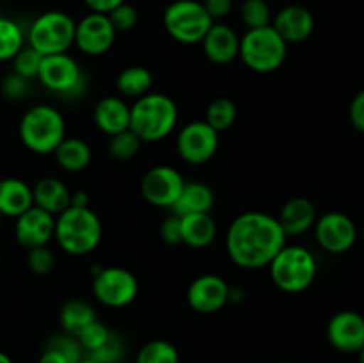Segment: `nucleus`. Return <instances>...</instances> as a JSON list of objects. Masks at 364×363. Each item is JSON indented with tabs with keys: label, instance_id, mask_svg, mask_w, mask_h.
Returning a JSON list of instances; mask_svg holds the SVG:
<instances>
[{
	"label": "nucleus",
	"instance_id": "2",
	"mask_svg": "<svg viewBox=\"0 0 364 363\" xmlns=\"http://www.w3.org/2000/svg\"><path fill=\"white\" fill-rule=\"evenodd\" d=\"M102 221L91 206H68L55 217L53 238L64 253L84 256L95 251L102 242Z\"/></svg>",
	"mask_w": 364,
	"mask_h": 363
},
{
	"label": "nucleus",
	"instance_id": "15",
	"mask_svg": "<svg viewBox=\"0 0 364 363\" xmlns=\"http://www.w3.org/2000/svg\"><path fill=\"white\" fill-rule=\"evenodd\" d=\"M187 301L194 312L203 315L217 313L230 302V285L217 274H203L188 285Z\"/></svg>",
	"mask_w": 364,
	"mask_h": 363
},
{
	"label": "nucleus",
	"instance_id": "46",
	"mask_svg": "<svg viewBox=\"0 0 364 363\" xmlns=\"http://www.w3.org/2000/svg\"><path fill=\"white\" fill-rule=\"evenodd\" d=\"M70 206H89L87 192H84V191L71 192V205Z\"/></svg>",
	"mask_w": 364,
	"mask_h": 363
},
{
	"label": "nucleus",
	"instance_id": "6",
	"mask_svg": "<svg viewBox=\"0 0 364 363\" xmlns=\"http://www.w3.org/2000/svg\"><path fill=\"white\" fill-rule=\"evenodd\" d=\"M288 43L281 38L272 25L259 28H247L240 38L242 63L256 73H272L287 60Z\"/></svg>",
	"mask_w": 364,
	"mask_h": 363
},
{
	"label": "nucleus",
	"instance_id": "13",
	"mask_svg": "<svg viewBox=\"0 0 364 363\" xmlns=\"http://www.w3.org/2000/svg\"><path fill=\"white\" fill-rule=\"evenodd\" d=\"M315 237L320 248L333 255H341L354 248L358 241L355 223L343 212H327L315 223Z\"/></svg>",
	"mask_w": 364,
	"mask_h": 363
},
{
	"label": "nucleus",
	"instance_id": "49",
	"mask_svg": "<svg viewBox=\"0 0 364 363\" xmlns=\"http://www.w3.org/2000/svg\"><path fill=\"white\" fill-rule=\"evenodd\" d=\"M358 354H359V363H364V345L361 347V351L358 352Z\"/></svg>",
	"mask_w": 364,
	"mask_h": 363
},
{
	"label": "nucleus",
	"instance_id": "19",
	"mask_svg": "<svg viewBox=\"0 0 364 363\" xmlns=\"http://www.w3.org/2000/svg\"><path fill=\"white\" fill-rule=\"evenodd\" d=\"M206 59L213 64L233 63L240 52V38L237 32L224 23H213L201 41Z\"/></svg>",
	"mask_w": 364,
	"mask_h": 363
},
{
	"label": "nucleus",
	"instance_id": "37",
	"mask_svg": "<svg viewBox=\"0 0 364 363\" xmlns=\"http://www.w3.org/2000/svg\"><path fill=\"white\" fill-rule=\"evenodd\" d=\"M27 265L31 273L36 276H46L55 267V255L48 246H39V248L28 249L27 255Z\"/></svg>",
	"mask_w": 364,
	"mask_h": 363
},
{
	"label": "nucleus",
	"instance_id": "20",
	"mask_svg": "<svg viewBox=\"0 0 364 363\" xmlns=\"http://www.w3.org/2000/svg\"><path fill=\"white\" fill-rule=\"evenodd\" d=\"M281 228H283L287 237H299L306 231L311 230L316 223L315 205L308 198H291L281 206L279 216H277Z\"/></svg>",
	"mask_w": 364,
	"mask_h": 363
},
{
	"label": "nucleus",
	"instance_id": "29",
	"mask_svg": "<svg viewBox=\"0 0 364 363\" xmlns=\"http://www.w3.org/2000/svg\"><path fill=\"white\" fill-rule=\"evenodd\" d=\"M238 116L237 103L231 98H226V96H220V98H215L210 102V105L206 107L205 121L220 134L224 130H230L235 125Z\"/></svg>",
	"mask_w": 364,
	"mask_h": 363
},
{
	"label": "nucleus",
	"instance_id": "11",
	"mask_svg": "<svg viewBox=\"0 0 364 363\" xmlns=\"http://www.w3.org/2000/svg\"><path fill=\"white\" fill-rule=\"evenodd\" d=\"M219 148V132L213 130L205 120L191 121L176 137V152L181 160L192 166L210 162Z\"/></svg>",
	"mask_w": 364,
	"mask_h": 363
},
{
	"label": "nucleus",
	"instance_id": "10",
	"mask_svg": "<svg viewBox=\"0 0 364 363\" xmlns=\"http://www.w3.org/2000/svg\"><path fill=\"white\" fill-rule=\"evenodd\" d=\"M92 294L109 308H124L139 295V281L124 267H105L92 278Z\"/></svg>",
	"mask_w": 364,
	"mask_h": 363
},
{
	"label": "nucleus",
	"instance_id": "14",
	"mask_svg": "<svg viewBox=\"0 0 364 363\" xmlns=\"http://www.w3.org/2000/svg\"><path fill=\"white\" fill-rule=\"evenodd\" d=\"M116 28L110 23L109 14L89 13L77 21L75 27V45L82 53L98 57L109 52L116 41Z\"/></svg>",
	"mask_w": 364,
	"mask_h": 363
},
{
	"label": "nucleus",
	"instance_id": "33",
	"mask_svg": "<svg viewBox=\"0 0 364 363\" xmlns=\"http://www.w3.org/2000/svg\"><path fill=\"white\" fill-rule=\"evenodd\" d=\"M240 18L247 28H259L270 25L272 13L267 0H244L240 6Z\"/></svg>",
	"mask_w": 364,
	"mask_h": 363
},
{
	"label": "nucleus",
	"instance_id": "8",
	"mask_svg": "<svg viewBox=\"0 0 364 363\" xmlns=\"http://www.w3.org/2000/svg\"><path fill=\"white\" fill-rule=\"evenodd\" d=\"M215 21L198 0H174L164 13V27L174 41L198 45Z\"/></svg>",
	"mask_w": 364,
	"mask_h": 363
},
{
	"label": "nucleus",
	"instance_id": "25",
	"mask_svg": "<svg viewBox=\"0 0 364 363\" xmlns=\"http://www.w3.org/2000/svg\"><path fill=\"white\" fill-rule=\"evenodd\" d=\"M215 205V196L210 185L203 182H185L183 191L173 206L174 216H188V214H210Z\"/></svg>",
	"mask_w": 364,
	"mask_h": 363
},
{
	"label": "nucleus",
	"instance_id": "9",
	"mask_svg": "<svg viewBox=\"0 0 364 363\" xmlns=\"http://www.w3.org/2000/svg\"><path fill=\"white\" fill-rule=\"evenodd\" d=\"M43 88L64 98H75L85 89V75L80 64L68 53L45 56L38 73Z\"/></svg>",
	"mask_w": 364,
	"mask_h": 363
},
{
	"label": "nucleus",
	"instance_id": "48",
	"mask_svg": "<svg viewBox=\"0 0 364 363\" xmlns=\"http://www.w3.org/2000/svg\"><path fill=\"white\" fill-rule=\"evenodd\" d=\"M77 363H98V362H96V359H92V358H89V356H84V358H82L80 362H77Z\"/></svg>",
	"mask_w": 364,
	"mask_h": 363
},
{
	"label": "nucleus",
	"instance_id": "40",
	"mask_svg": "<svg viewBox=\"0 0 364 363\" xmlns=\"http://www.w3.org/2000/svg\"><path fill=\"white\" fill-rule=\"evenodd\" d=\"M31 80L20 77L13 71V73L6 75L2 78V84H0V91H2L4 98L11 100V102H18V100L25 98L28 93V88H31Z\"/></svg>",
	"mask_w": 364,
	"mask_h": 363
},
{
	"label": "nucleus",
	"instance_id": "17",
	"mask_svg": "<svg viewBox=\"0 0 364 363\" xmlns=\"http://www.w3.org/2000/svg\"><path fill=\"white\" fill-rule=\"evenodd\" d=\"M55 233V216L39 206H31L27 212L16 217L14 237L23 248L32 249L39 246H48Z\"/></svg>",
	"mask_w": 364,
	"mask_h": 363
},
{
	"label": "nucleus",
	"instance_id": "24",
	"mask_svg": "<svg viewBox=\"0 0 364 363\" xmlns=\"http://www.w3.org/2000/svg\"><path fill=\"white\" fill-rule=\"evenodd\" d=\"M181 244L188 248H208L217 237V224L210 214H188L180 217Z\"/></svg>",
	"mask_w": 364,
	"mask_h": 363
},
{
	"label": "nucleus",
	"instance_id": "43",
	"mask_svg": "<svg viewBox=\"0 0 364 363\" xmlns=\"http://www.w3.org/2000/svg\"><path fill=\"white\" fill-rule=\"evenodd\" d=\"M201 4L213 21L228 16L233 9V0H203Z\"/></svg>",
	"mask_w": 364,
	"mask_h": 363
},
{
	"label": "nucleus",
	"instance_id": "34",
	"mask_svg": "<svg viewBox=\"0 0 364 363\" xmlns=\"http://www.w3.org/2000/svg\"><path fill=\"white\" fill-rule=\"evenodd\" d=\"M43 56L39 52H36L32 46L25 45L20 52L14 56L13 59V71L20 77L32 80V78H38L39 68H41Z\"/></svg>",
	"mask_w": 364,
	"mask_h": 363
},
{
	"label": "nucleus",
	"instance_id": "51",
	"mask_svg": "<svg viewBox=\"0 0 364 363\" xmlns=\"http://www.w3.org/2000/svg\"><path fill=\"white\" fill-rule=\"evenodd\" d=\"M0 219H2V216H0Z\"/></svg>",
	"mask_w": 364,
	"mask_h": 363
},
{
	"label": "nucleus",
	"instance_id": "26",
	"mask_svg": "<svg viewBox=\"0 0 364 363\" xmlns=\"http://www.w3.org/2000/svg\"><path fill=\"white\" fill-rule=\"evenodd\" d=\"M55 162L68 173H80L91 164L92 152L87 142L80 137H64L53 152Z\"/></svg>",
	"mask_w": 364,
	"mask_h": 363
},
{
	"label": "nucleus",
	"instance_id": "36",
	"mask_svg": "<svg viewBox=\"0 0 364 363\" xmlns=\"http://www.w3.org/2000/svg\"><path fill=\"white\" fill-rule=\"evenodd\" d=\"M46 347L53 349V351H57L59 354H63L70 363L80 362V359L85 356L78 338L70 333H60V335H55V337H52L48 340V344H46Z\"/></svg>",
	"mask_w": 364,
	"mask_h": 363
},
{
	"label": "nucleus",
	"instance_id": "45",
	"mask_svg": "<svg viewBox=\"0 0 364 363\" xmlns=\"http://www.w3.org/2000/svg\"><path fill=\"white\" fill-rule=\"evenodd\" d=\"M38 363H70L66 358H64L63 354H59L57 351H53V349H48L46 347L45 351H43V354L39 356V362Z\"/></svg>",
	"mask_w": 364,
	"mask_h": 363
},
{
	"label": "nucleus",
	"instance_id": "47",
	"mask_svg": "<svg viewBox=\"0 0 364 363\" xmlns=\"http://www.w3.org/2000/svg\"><path fill=\"white\" fill-rule=\"evenodd\" d=\"M0 363H14V362L11 359L9 354H6V352L0 351Z\"/></svg>",
	"mask_w": 364,
	"mask_h": 363
},
{
	"label": "nucleus",
	"instance_id": "23",
	"mask_svg": "<svg viewBox=\"0 0 364 363\" xmlns=\"http://www.w3.org/2000/svg\"><path fill=\"white\" fill-rule=\"evenodd\" d=\"M34 205L46 210L52 216H59L71 205V191L63 180L55 177H45L32 187Z\"/></svg>",
	"mask_w": 364,
	"mask_h": 363
},
{
	"label": "nucleus",
	"instance_id": "44",
	"mask_svg": "<svg viewBox=\"0 0 364 363\" xmlns=\"http://www.w3.org/2000/svg\"><path fill=\"white\" fill-rule=\"evenodd\" d=\"M84 2L87 4V7L92 13L109 14L110 11L116 9L117 6H121V4L127 2V0H84Z\"/></svg>",
	"mask_w": 364,
	"mask_h": 363
},
{
	"label": "nucleus",
	"instance_id": "30",
	"mask_svg": "<svg viewBox=\"0 0 364 363\" xmlns=\"http://www.w3.org/2000/svg\"><path fill=\"white\" fill-rule=\"evenodd\" d=\"M25 46L23 28L14 20L0 16V63L13 60L14 56Z\"/></svg>",
	"mask_w": 364,
	"mask_h": 363
},
{
	"label": "nucleus",
	"instance_id": "7",
	"mask_svg": "<svg viewBox=\"0 0 364 363\" xmlns=\"http://www.w3.org/2000/svg\"><path fill=\"white\" fill-rule=\"evenodd\" d=\"M77 21L63 11H46L32 21L27 32L28 46L45 56L68 53L75 45Z\"/></svg>",
	"mask_w": 364,
	"mask_h": 363
},
{
	"label": "nucleus",
	"instance_id": "5",
	"mask_svg": "<svg viewBox=\"0 0 364 363\" xmlns=\"http://www.w3.org/2000/svg\"><path fill=\"white\" fill-rule=\"evenodd\" d=\"M270 278L279 290L301 294L316 278V260L304 246H284L269 263Z\"/></svg>",
	"mask_w": 364,
	"mask_h": 363
},
{
	"label": "nucleus",
	"instance_id": "18",
	"mask_svg": "<svg viewBox=\"0 0 364 363\" xmlns=\"http://www.w3.org/2000/svg\"><path fill=\"white\" fill-rule=\"evenodd\" d=\"M270 25L276 28L277 34L288 45H299V43H304L306 39L311 38L313 31H315V18L308 7L290 4L274 16Z\"/></svg>",
	"mask_w": 364,
	"mask_h": 363
},
{
	"label": "nucleus",
	"instance_id": "28",
	"mask_svg": "<svg viewBox=\"0 0 364 363\" xmlns=\"http://www.w3.org/2000/svg\"><path fill=\"white\" fill-rule=\"evenodd\" d=\"M116 88L121 96L137 100L151 93L153 73L144 66H128L117 75Z\"/></svg>",
	"mask_w": 364,
	"mask_h": 363
},
{
	"label": "nucleus",
	"instance_id": "4",
	"mask_svg": "<svg viewBox=\"0 0 364 363\" xmlns=\"http://www.w3.org/2000/svg\"><path fill=\"white\" fill-rule=\"evenodd\" d=\"M18 135L32 153L50 155L66 137V120L55 107L39 103L21 116Z\"/></svg>",
	"mask_w": 364,
	"mask_h": 363
},
{
	"label": "nucleus",
	"instance_id": "16",
	"mask_svg": "<svg viewBox=\"0 0 364 363\" xmlns=\"http://www.w3.org/2000/svg\"><path fill=\"white\" fill-rule=\"evenodd\" d=\"M327 340L340 352H359L364 345V317L354 310L334 313L327 324Z\"/></svg>",
	"mask_w": 364,
	"mask_h": 363
},
{
	"label": "nucleus",
	"instance_id": "38",
	"mask_svg": "<svg viewBox=\"0 0 364 363\" xmlns=\"http://www.w3.org/2000/svg\"><path fill=\"white\" fill-rule=\"evenodd\" d=\"M110 23L116 28V32H128L137 25L139 11L132 4L123 2L109 13Z\"/></svg>",
	"mask_w": 364,
	"mask_h": 363
},
{
	"label": "nucleus",
	"instance_id": "50",
	"mask_svg": "<svg viewBox=\"0 0 364 363\" xmlns=\"http://www.w3.org/2000/svg\"><path fill=\"white\" fill-rule=\"evenodd\" d=\"M279 363H294V362H279Z\"/></svg>",
	"mask_w": 364,
	"mask_h": 363
},
{
	"label": "nucleus",
	"instance_id": "21",
	"mask_svg": "<svg viewBox=\"0 0 364 363\" xmlns=\"http://www.w3.org/2000/svg\"><path fill=\"white\" fill-rule=\"evenodd\" d=\"M92 117L96 127L110 137L130 128V105L121 96H105L95 105Z\"/></svg>",
	"mask_w": 364,
	"mask_h": 363
},
{
	"label": "nucleus",
	"instance_id": "22",
	"mask_svg": "<svg viewBox=\"0 0 364 363\" xmlns=\"http://www.w3.org/2000/svg\"><path fill=\"white\" fill-rule=\"evenodd\" d=\"M31 206H34V196L27 182L14 177L0 180V216L16 219Z\"/></svg>",
	"mask_w": 364,
	"mask_h": 363
},
{
	"label": "nucleus",
	"instance_id": "31",
	"mask_svg": "<svg viewBox=\"0 0 364 363\" xmlns=\"http://www.w3.org/2000/svg\"><path fill=\"white\" fill-rule=\"evenodd\" d=\"M135 363H180V352L171 342L151 340L142 345Z\"/></svg>",
	"mask_w": 364,
	"mask_h": 363
},
{
	"label": "nucleus",
	"instance_id": "42",
	"mask_svg": "<svg viewBox=\"0 0 364 363\" xmlns=\"http://www.w3.org/2000/svg\"><path fill=\"white\" fill-rule=\"evenodd\" d=\"M350 123L355 130L364 132V89L352 98L350 109H348Z\"/></svg>",
	"mask_w": 364,
	"mask_h": 363
},
{
	"label": "nucleus",
	"instance_id": "1",
	"mask_svg": "<svg viewBox=\"0 0 364 363\" xmlns=\"http://www.w3.org/2000/svg\"><path fill=\"white\" fill-rule=\"evenodd\" d=\"M277 217L265 212H244L231 221L226 249L231 262L242 269H262L287 246Z\"/></svg>",
	"mask_w": 364,
	"mask_h": 363
},
{
	"label": "nucleus",
	"instance_id": "12",
	"mask_svg": "<svg viewBox=\"0 0 364 363\" xmlns=\"http://www.w3.org/2000/svg\"><path fill=\"white\" fill-rule=\"evenodd\" d=\"M185 178L176 167L155 166L142 177L141 194L149 205L159 209H173L183 191Z\"/></svg>",
	"mask_w": 364,
	"mask_h": 363
},
{
	"label": "nucleus",
	"instance_id": "35",
	"mask_svg": "<svg viewBox=\"0 0 364 363\" xmlns=\"http://www.w3.org/2000/svg\"><path fill=\"white\" fill-rule=\"evenodd\" d=\"M110 333H112V331H110L105 324H102L100 320H95V322L89 324L87 327H84V330L77 335V338L78 342H80L84 352L91 354V352L98 351V349L109 340Z\"/></svg>",
	"mask_w": 364,
	"mask_h": 363
},
{
	"label": "nucleus",
	"instance_id": "39",
	"mask_svg": "<svg viewBox=\"0 0 364 363\" xmlns=\"http://www.w3.org/2000/svg\"><path fill=\"white\" fill-rule=\"evenodd\" d=\"M123 352H124L123 340H121L116 333H110L109 340H107L98 351L91 352V354L87 356L89 358L96 359L98 363H117L121 359V356H123Z\"/></svg>",
	"mask_w": 364,
	"mask_h": 363
},
{
	"label": "nucleus",
	"instance_id": "3",
	"mask_svg": "<svg viewBox=\"0 0 364 363\" xmlns=\"http://www.w3.org/2000/svg\"><path fill=\"white\" fill-rule=\"evenodd\" d=\"M178 123V105L164 93H148L130 107V130L142 142H156L171 135Z\"/></svg>",
	"mask_w": 364,
	"mask_h": 363
},
{
	"label": "nucleus",
	"instance_id": "41",
	"mask_svg": "<svg viewBox=\"0 0 364 363\" xmlns=\"http://www.w3.org/2000/svg\"><path fill=\"white\" fill-rule=\"evenodd\" d=\"M160 237H162L164 242L171 246L181 244V226H180V217L171 216L167 219L162 221L160 224Z\"/></svg>",
	"mask_w": 364,
	"mask_h": 363
},
{
	"label": "nucleus",
	"instance_id": "27",
	"mask_svg": "<svg viewBox=\"0 0 364 363\" xmlns=\"http://www.w3.org/2000/svg\"><path fill=\"white\" fill-rule=\"evenodd\" d=\"M60 326H63L64 333H70L73 337H77L84 327H87L89 324H92L96 319V312L87 301H82V299H71L66 305L60 308L59 313Z\"/></svg>",
	"mask_w": 364,
	"mask_h": 363
},
{
	"label": "nucleus",
	"instance_id": "32",
	"mask_svg": "<svg viewBox=\"0 0 364 363\" xmlns=\"http://www.w3.org/2000/svg\"><path fill=\"white\" fill-rule=\"evenodd\" d=\"M142 141L135 132L128 130L119 132L116 135H110L109 141V153L116 160H130L141 152Z\"/></svg>",
	"mask_w": 364,
	"mask_h": 363
}]
</instances>
